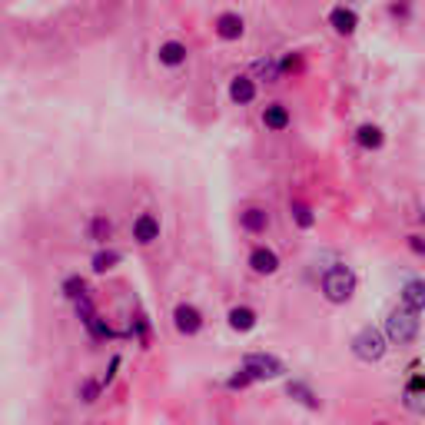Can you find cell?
<instances>
[{
	"label": "cell",
	"instance_id": "obj_1",
	"mask_svg": "<svg viewBox=\"0 0 425 425\" xmlns=\"http://www.w3.org/2000/svg\"><path fill=\"white\" fill-rule=\"evenodd\" d=\"M352 293H356V273L346 269V266H332L326 276H322V296H326L329 303H349Z\"/></svg>",
	"mask_w": 425,
	"mask_h": 425
},
{
	"label": "cell",
	"instance_id": "obj_2",
	"mask_svg": "<svg viewBox=\"0 0 425 425\" xmlns=\"http://www.w3.org/2000/svg\"><path fill=\"white\" fill-rule=\"evenodd\" d=\"M419 336V313H409V309H392L389 319H385V339L395 342V346H409L412 339Z\"/></svg>",
	"mask_w": 425,
	"mask_h": 425
},
{
	"label": "cell",
	"instance_id": "obj_3",
	"mask_svg": "<svg viewBox=\"0 0 425 425\" xmlns=\"http://www.w3.org/2000/svg\"><path fill=\"white\" fill-rule=\"evenodd\" d=\"M352 352H356V359H362V362H379L382 356H385V336L372 326L359 329L356 339H352Z\"/></svg>",
	"mask_w": 425,
	"mask_h": 425
},
{
	"label": "cell",
	"instance_id": "obj_4",
	"mask_svg": "<svg viewBox=\"0 0 425 425\" xmlns=\"http://www.w3.org/2000/svg\"><path fill=\"white\" fill-rule=\"evenodd\" d=\"M243 372H246L252 382L256 379H279L286 372V366L276 359V356H269V352H250V356L243 359Z\"/></svg>",
	"mask_w": 425,
	"mask_h": 425
},
{
	"label": "cell",
	"instance_id": "obj_5",
	"mask_svg": "<svg viewBox=\"0 0 425 425\" xmlns=\"http://www.w3.org/2000/svg\"><path fill=\"white\" fill-rule=\"evenodd\" d=\"M173 326H176V332H183V336H197L199 329H203V316H199L197 305L180 303L173 309Z\"/></svg>",
	"mask_w": 425,
	"mask_h": 425
},
{
	"label": "cell",
	"instance_id": "obj_6",
	"mask_svg": "<svg viewBox=\"0 0 425 425\" xmlns=\"http://www.w3.org/2000/svg\"><path fill=\"white\" fill-rule=\"evenodd\" d=\"M133 240L143 243V246L156 243L160 240V219L153 216V213H140V216L133 219Z\"/></svg>",
	"mask_w": 425,
	"mask_h": 425
},
{
	"label": "cell",
	"instance_id": "obj_7",
	"mask_svg": "<svg viewBox=\"0 0 425 425\" xmlns=\"http://www.w3.org/2000/svg\"><path fill=\"white\" fill-rule=\"evenodd\" d=\"M250 266L256 276H273L276 269H279V256H276L273 250H266V246H256V250L250 252Z\"/></svg>",
	"mask_w": 425,
	"mask_h": 425
},
{
	"label": "cell",
	"instance_id": "obj_8",
	"mask_svg": "<svg viewBox=\"0 0 425 425\" xmlns=\"http://www.w3.org/2000/svg\"><path fill=\"white\" fill-rule=\"evenodd\" d=\"M243 30H246V23H243L240 13H219L216 17V33L223 40H240Z\"/></svg>",
	"mask_w": 425,
	"mask_h": 425
},
{
	"label": "cell",
	"instance_id": "obj_9",
	"mask_svg": "<svg viewBox=\"0 0 425 425\" xmlns=\"http://www.w3.org/2000/svg\"><path fill=\"white\" fill-rule=\"evenodd\" d=\"M329 23H332V30L336 33L349 37V33L359 27V17H356V11H349V7H336V11L329 13Z\"/></svg>",
	"mask_w": 425,
	"mask_h": 425
},
{
	"label": "cell",
	"instance_id": "obj_10",
	"mask_svg": "<svg viewBox=\"0 0 425 425\" xmlns=\"http://www.w3.org/2000/svg\"><path fill=\"white\" fill-rule=\"evenodd\" d=\"M262 123L269 127V130H286L289 123H293V117H289V110L283 107V103H269V107L262 110Z\"/></svg>",
	"mask_w": 425,
	"mask_h": 425
},
{
	"label": "cell",
	"instance_id": "obj_11",
	"mask_svg": "<svg viewBox=\"0 0 425 425\" xmlns=\"http://www.w3.org/2000/svg\"><path fill=\"white\" fill-rule=\"evenodd\" d=\"M229 97H233V103H252L256 100V83H252L250 76H236L233 83H229Z\"/></svg>",
	"mask_w": 425,
	"mask_h": 425
},
{
	"label": "cell",
	"instance_id": "obj_12",
	"mask_svg": "<svg viewBox=\"0 0 425 425\" xmlns=\"http://www.w3.org/2000/svg\"><path fill=\"white\" fill-rule=\"evenodd\" d=\"M402 305L409 309V313H422V305H425V283H419V279L405 283V289H402Z\"/></svg>",
	"mask_w": 425,
	"mask_h": 425
},
{
	"label": "cell",
	"instance_id": "obj_13",
	"mask_svg": "<svg viewBox=\"0 0 425 425\" xmlns=\"http://www.w3.org/2000/svg\"><path fill=\"white\" fill-rule=\"evenodd\" d=\"M240 223H243V229H250V233H262V229L269 226V213L262 206H250L240 213Z\"/></svg>",
	"mask_w": 425,
	"mask_h": 425
},
{
	"label": "cell",
	"instance_id": "obj_14",
	"mask_svg": "<svg viewBox=\"0 0 425 425\" xmlns=\"http://www.w3.org/2000/svg\"><path fill=\"white\" fill-rule=\"evenodd\" d=\"M156 57H160V64L163 66H183L186 64V47L180 44V40H166Z\"/></svg>",
	"mask_w": 425,
	"mask_h": 425
},
{
	"label": "cell",
	"instance_id": "obj_15",
	"mask_svg": "<svg viewBox=\"0 0 425 425\" xmlns=\"http://www.w3.org/2000/svg\"><path fill=\"white\" fill-rule=\"evenodd\" d=\"M229 326L236 329V332H250L256 326V313H252L250 305H236V309H229Z\"/></svg>",
	"mask_w": 425,
	"mask_h": 425
},
{
	"label": "cell",
	"instance_id": "obj_16",
	"mask_svg": "<svg viewBox=\"0 0 425 425\" xmlns=\"http://www.w3.org/2000/svg\"><path fill=\"white\" fill-rule=\"evenodd\" d=\"M356 143H359L362 150H379L382 146V130L375 123H362L359 130H356Z\"/></svg>",
	"mask_w": 425,
	"mask_h": 425
},
{
	"label": "cell",
	"instance_id": "obj_17",
	"mask_svg": "<svg viewBox=\"0 0 425 425\" xmlns=\"http://www.w3.org/2000/svg\"><path fill=\"white\" fill-rule=\"evenodd\" d=\"M286 392L293 395V399H299L303 405H309V409H319L316 392H313L309 385H303V382H289V385H286Z\"/></svg>",
	"mask_w": 425,
	"mask_h": 425
},
{
	"label": "cell",
	"instance_id": "obj_18",
	"mask_svg": "<svg viewBox=\"0 0 425 425\" xmlns=\"http://www.w3.org/2000/svg\"><path fill=\"white\" fill-rule=\"evenodd\" d=\"M113 236V223L107 216H93L90 219V240L93 243H107Z\"/></svg>",
	"mask_w": 425,
	"mask_h": 425
},
{
	"label": "cell",
	"instance_id": "obj_19",
	"mask_svg": "<svg viewBox=\"0 0 425 425\" xmlns=\"http://www.w3.org/2000/svg\"><path fill=\"white\" fill-rule=\"evenodd\" d=\"M117 262H120V252H113V250L97 252V256H93V269H97V273H107V269H113Z\"/></svg>",
	"mask_w": 425,
	"mask_h": 425
},
{
	"label": "cell",
	"instance_id": "obj_20",
	"mask_svg": "<svg viewBox=\"0 0 425 425\" xmlns=\"http://www.w3.org/2000/svg\"><path fill=\"white\" fill-rule=\"evenodd\" d=\"M293 219L299 223L303 229H309L313 223H316V216H313V209L305 206V203H293Z\"/></svg>",
	"mask_w": 425,
	"mask_h": 425
},
{
	"label": "cell",
	"instance_id": "obj_21",
	"mask_svg": "<svg viewBox=\"0 0 425 425\" xmlns=\"http://www.w3.org/2000/svg\"><path fill=\"white\" fill-rule=\"evenodd\" d=\"M252 70L260 76H266V80H279V64H276V60H256Z\"/></svg>",
	"mask_w": 425,
	"mask_h": 425
},
{
	"label": "cell",
	"instance_id": "obj_22",
	"mask_svg": "<svg viewBox=\"0 0 425 425\" xmlns=\"http://www.w3.org/2000/svg\"><path fill=\"white\" fill-rule=\"evenodd\" d=\"M97 395H100V382H83L80 385V399L83 402H97Z\"/></svg>",
	"mask_w": 425,
	"mask_h": 425
},
{
	"label": "cell",
	"instance_id": "obj_23",
	"mask_svg": "<svg viewBox=\"0 0 425 425\" xmlns=\"http://www.w3.org/2000/svg\"><path fill=\"white\" fill-rule=\"evenodd\" d=\"M64 289H66V296H70V299H80V296H83V289H87V286H83V279H66L64 283Z\"/></svg>",
	"mask_w": 425,
	"mask_h": 425
},
{
	"label": "cell",
	"instance_id": "obj_24",
	"mask_svg": "<svg viewBox=\"0 0 425 425\" xmlns=\"http://www.w3.org/2000/svg\"><path fill=\"white\" fill-rule=\"evenodd\" d=\"M250 375H246V372H236V375H229V382H226V385H229V389H246V385H250Z\"/></svg>",
	"mask_w": 425,
	"mask_h": 425
},
{
	"label": "cell",
	"instance_id": "obj_25",
	"mask_svg": "<svg viewBox=\"0 0 425 425\" xmlns=\"http://www.w3.org/2000/svg\"><path fill=\"white\" fill-rule=\"evenodd\" d=\"M409 246H412L415 252H425V243H422V236H409Z\"/></svg>",
	"mask_w": 425,
	"mask_h": 425
}]
</instances>
